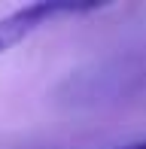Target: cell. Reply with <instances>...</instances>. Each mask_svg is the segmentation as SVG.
Returning <instances> with one entry per match:
<instances>
[{
	"label": "cell",
	"instance_id": "2",
	"mask_svg": "<svg viewBox=\"0 0 146 149\" xmlns=\"http://www.w3.org/2000/svg\"><path fill=\"white\" fill-rule=\"evenodd\" d=\"M128 149H146V140H137V143H131Z\"/></svg>",
	"mask_w": 146,
	"mask_h": 149
},
{
	"label": "cell",
	"instance_id": "1",
	"mask_svg": "<svg viewBox=\"0 0 146 149\" xmlns=\"http://www.w3.org/2000/svg\"><path fill=\"white\" fill-rule=\"evenodd\" d=\"M101 9L97 3H28L18 9L0 15V55L9 52L12 46H18L22 40H28L34 31L43 24L55 22L61 15H82V12Z\"/></svg>",
	"mask_w": 146,
	"mask_h": 149
}]
</instances>
